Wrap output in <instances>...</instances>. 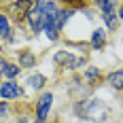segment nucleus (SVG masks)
<instances>
[{
  "mask_svg": "<svg viewBox=\"0 0 123 123\" xmlns=\"http://www.w3.org/2000/svg\"><path fill=\"white\" fill-rule=\"evenodd\" d=\"M21 72V68H19V64H13V62H6V66H4V70H2V76L6 79V81H15L17 76Z\"/></svg>",
  "mask_w": 123,
  "mask_h": 123,
  "instance_id": "11",
  "label": "nucleus"
},
{
  "mask_svg": "<svg viewBox=\"0 0 123 123\" xmlns=\"http://www.w3.org/2000/svg\"><path fill=\"white\" fill-rule=\"evenodd\" d=\"M45 83H47V79H45L40 72H34V74H30V76H28V87H30V89H34V91L43 89Z\"/></svg>",
  "mask_w": 123,
  "mask_h": 123,
  "instance_id": "12",
  "label": "nucleus"
},
{
  "mask_svg": "<svg viewBox=\"0 0 123 123\" xmlns=\"http://www.w3.org/2000/svg\"><path fill=\"white\" fill-rule=\"evenodd\" d=\"M6 115H9V102L0 100V119H4Z\"/></svg>",
  "mask_w": 123,
  "mask_h": 123,
  "instance_id": "15",
  "label": "nucleus"
},
{
  "mask_svg": "<svg viewBox=\"0 0 123 123\" xmlns=\"http://www.w3.org/2000/svg\"><path fill=\"white\" fill-rule=\"evenodd\" d=\"M53 62H55L57 66H62V68H70V70H76V68H83V66H85V55L76 57V55H72L70 51L62 49V51H57V53L53 55Z\"/></svg>",
  "mask_w": 123,
  "mask_h": 123,
  "instance_id": "1",
  "label": "nucleus"
},
{
  "mask_svg": "<svg viewBox=\"0 0 123 123\" xmlns=\"http://www.w3.org/2000/svg\"><path fill=\"white\" fill-rule=\"evenodd\" d=\"M17 62H19V68H34L36 66V55L30 49H21L19 55H17Z\"/></svg>",
  "mask_w": 123,
  "mask_h": 123,
  "instance_id": "7",
  "label": "nucleus"
},
{
  "mask_svg": "<svg viewBox=\"0 0 123 123\" xmlns=\"http://www.w3.org/2000/svg\"><path fill=\"white\" fill-rule=\"evenodd\" d=\"M106 83L112 87V89H123V70H115L106 76Z\"/></svg>",
  "mask_w": 123,
  "mask_h": 123,
  "instance_id": "13",
  "label": "nucleus"
},
{
  "mask_svg": "<svg viewBox=\"0 0 123 123\" xmlns=\"http://www.w3.org/2000/svg\"><path fill=\"white\" fill-rule=\"evenodd\" d=\"M17 123H28V121H25V119H24V117H21V119H19V121H17Z\"/></svg>",
  "mask_w": 123,
  "mask_h": 123,
  "instance_id": "18",
  "label": "nucleus"
},
{
  "mask_svg": "<svg viewBox=\"0 0 123 123\" xmlns=\"http://www.w3.org/2000/svg\"><path fill=\"white\" fill-rule=\"evenodd\" d=\"M25 21H28V28H30V32H32L34 36H36L38 32H43V25H45V13L36 6V2H34V4H32V9L28 11Z\"/></svg>",
  "mask_w": 123,
  "mask_h": 123,
  "instance_id": "5",
  "label": "nucleus"
},
{
  "mask_svg": "<svg viewBox=\"0 0 123 123\" xmlns=\"http://www.w3.org/2000/svg\"><path fill=\"white\" fill-rule=\"evenodd\" d=\"M0 98L4 100V102L21 98V87L17 85L15 81H4V83H0Z\"/></svg>",
  "mask_w": 123,
  "mask_h": 123,
  "instance_id": "6",
  "label": "nucleus"
},
{
  "mask_svg": "<svg viewBox=\"0 0 123 123\" xmlns=\"http://www.w3.org/2000/svg\"><path fill=\"white\" fill-rule=\"evenodd\" d=\"M70 17H72V13L68 11V9H57V13H55V28H57V32H62L66 28Z\"/></svg>",
  "mask_w": 123,
  "mask_h": 123,
  "instance_id": "10",
  "label": "nucleus"
},
{
  "mask_svg": "<svg viewBox=\"0 0 123 123\" xmlns=\"http://www.w3.org/2000/svg\"><path fill=\"white\" fill-rule=\"evenodd\" d=\"M53 100H55V96H53L51 91H43V93H40V98L36 100V123H45L49 119Z\"/></svg>",
  "mask_w": 123,
  "mask_h": 123,
  "instance_id": "3",
  "label": "nucleus"
},
{
  "mask_svg": "<svg viewBox=\"0 0 123 123\" xmlns=\"http://www.w3.org/2000/svg\"><path fill=\"white\" fill-rule=\"evenodd\" d=\"M4 66H6V60L0 57V79H2V70H4Z\"/></svg>",
  "mask_w": 123,
  "mask_h": 123,
  "instance_id": "17",
  "label": "nucleus"
},
{
  "mask_svg": "<svg viewBox=\"0 0 123 123\" xmlns=\"http://www.w3.org/2000/svg\"><path fill=\"white\" fill-rule=\"evenodd\" d=\"M0 40H6V43H13V40H15L11 24H9V17H6L4 13H0Z\"/></svg>",
  "mask_w": 123,
  "mask_h": 123,
  "instance_id": "8",
  "label": "nucleus"
},
{
  "mask_svg": "<svg viewBox=\"0 0 123 123\" xmlns=\"http://www.w3.org/2000/svg\"><path fill=\"white\" fill-rule=\"evenodd\" d=\"M104 45H106V30L104 28H96L91 32V47L96 51H100Z\"/></svg>",
  "mask_w": 123,
  "mask_h": 123,
  "instance_id": "9",
  "label": "nucleus"
},
{
  "mask_svg": "<svg viewBox=\"0 0 123 123\" xmlns=\"http://www.w3.org/2000/svg\"><path fill=\"white\" fill-rule=\"evenodd\" d=\"M100 11H102V21L106 24L108 30H117L119 28V17H117V2H98Z\"/></svg>",
  "mask_w": 123,
  "mask_h": 123,
  "instance_id": "2",
  "label": "nucleus"
},
{
  "mask_svg": "<svg viewBox=\"0 0 123 123\" xmlns=\"http://www.w3.org/2000/svg\"><path fill=\"white\" fill-rule=\"evenodd\" d=\"M117 17H119V19H123V2L117 6Z\"/></svg>",
  "mask_w": 123,
  "mask_h": 123,
  "instance_id": "16",
  "label": "nucleus"
},
{
  "mask_svg": "<svg viewBox=\"0 0 123 123\" xmlns=\"http://www.w3.org/2000/svg\"><path fill=\"white\" fill-rule=\"evenodd\" d=\"M85 117L91 121H106L108 119V108L104 106L102 100H89L85 104Z\"/></svg>",
  "mask_w": 123,
  "mask_h": 123,
  "instance_id": "4",
  "label": "nucleus"
},
{
  "mask_svg": "<svg viewBox=\"0 0 123 123\" xmlns=\"http://www.w3.org/2000/svg\"><path fill=\"white\" fill-rule=\"evenodd\" d=\"M100 79H102V70H100L98 66H89V68H85V81L87 83L96 85Z\"/></svg>",
  "mask_w": 123,
  "mask_h": 123,
  "instance_id": "14",
  "label": "nucleus"
}]
</instances>
